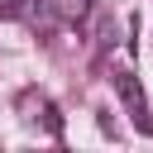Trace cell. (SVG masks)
<instances>
[{
	"instance_id": "1",
	"label": "cell",
	"mask_w": 153,
	"mask_h": 153,
	"mask_svg": "<svg viewBox=\"0 0 153 153\" xmlns=\"http://www.w3.org/2000/svg\"><path fill=\"white\" fill-rule=\"evenodd\" d=\"M115 91H120L124 110L134 115V129L153 139V115H148V100H143V86H139V76H134V72H115Z\"/></svg>"
},
{
	"instance_id": "2",
	"label": "cell",
	"mask_w": 153,
	"mask_h": 153,
	"mask_svg": "<svg viewBox=\"0 0 153 153\" xmlns=\"http://www.w3.org/2000/svg\"><path fill=\"white\" fill-rule=\"evenodd\" d=\"M19 105H24V110H29V115H24V120H43V124H48V129H53V134H57V129H62V124H57V115H53V105H48V100H43V96H33V91H24V96H19Z\"/></svg>"
},
{
	"instance_id": "3",
	"label": "cell",
	"mask_w": 153,
	"mask_h": 153,
	"mask_svg": "<svg viewBox=\"0 0 153 153\" xmlns=\"http://www.w3.org/2000/svg\"><path fill=\"white\" fill-rule=\"evenodd\" d=\"M53 5H57L62 19H81V14H86V0H53Z\"/></svg>"
},
{
	"instance_id": "4",
	"label": "cell",
	"mask_w": 153,
	"mask_h": 153,
	"mask_svg": "<svg viewBox=\"0 0 153 153\" xmlns=\"http://www.w3.org/2000/svg\"><path fill=\"white\" fill-rule=\"evenodd\" d=\"M24 14V0H0V19H19Z\"/></svg>"
}]
</instances>
